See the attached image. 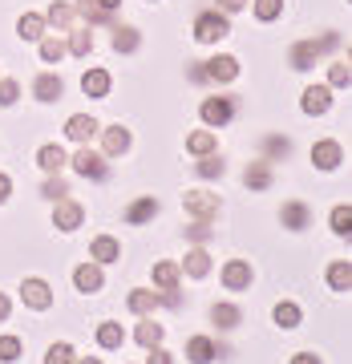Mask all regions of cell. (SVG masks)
<instances>
[{"label":"cell","instance_id":"6da1fadb","mask_svg":"<svg viewBox=\"0 0 352 364\" xmlns=\"http://www.w3.org/2000/svg\"><path fill=\"white\" fill-rule=\"evenodd\" d=\"M336 45H340V37H336V33H324L320 41H316V37H312V41H300L296 49L287 53V61H292V69H300V73H304V69H312V65H316V57H324V53H332Z\"/></svg>","mask_w":352,"mask_h":364},{"label":"cell","instance_id":"7a4b0ae2","mask_svg":"<svg viewBox=\"0 0 352 364\" xmlns=\"http://www.w3.org/2000/svg\"><path fill=\"white\" fill-rule=\"evenodd\" d=\"M227 33H231V21H227V13H219V9L198 13V21H195V41H198V45H219Z\"/></svg>","mask_w":352,"mask_h":364},{"label":"cell","instance_id":"3957f363","mask_svg":"<svg viewBox=\"0 0 352 364\" xmlns=\"http://www.w3.org/2000/svg\"><path fill=\"white\" fill-rule=\"evenodd\" d=\"M183 210L191 215V219L210 223V219H219L223 203H219V195H210V191H186V195H183Z\"/></svg>","mask_w":352,"mask_h":364},{"label":"cell","instance_id":"277c9868","mask_svg":"<svg viewBox=\"0 0 352 364\" xmlns=\"http://www.w3.org/2000/svg\"><path fill=\"white\" fill-rule=\"evenodd\" d=\"M21 299H25V308H33V312H49L53 308V287L45 284V279H37V275H28L25 284H21Z\"/></svg>","mask_w":352,"mask_h":364},{"label":"cell","instance_id":"5b68a950","mask_svg":"<svg viewBox=\"0 0 352 364\" xmlns=\"http://www.w3.org/2000/svg\"><path fill=\"white\" fill-rule=\"evenodd\" d=\"M198 114H203V122H207L210 130H223V126L235 117V97H207Z\"/></svg>","mask_w":352,"mask_h":364},{"label":"cell","instance_id":"8992f818","mask_svg":"<svg viewBox=\"0 0 352 364\" xmlns=\"http://www.w3.org/2000/svg\"><path fill=\"white\" fill-rule=\"evenodd\" d=\"M81 223H85V207L73 203V198H57V207H53V227H57V231H78Z\"/></svg>","mask_w":352,"mask_h":364},{"label":"cell","instance_id":"52a82bcc","mask_svg":"<svg viewBox=\"0 0 352 364\" xmlns=\"http://www.w3.org/2000/svg\"><path fill=\"white\" fill-rule=\"evenodd\" d=\"M251 279H255V272H251L247 259H227L223 263V287H227V291H247Z\"/></svg>","mask_w":352,"mask_h":364},{"label":"cell","instance_id":"ba28073f","mask_svg":"<svg viewBox=\"0 0 352 364\" xmlns=\"http://www.w3.org/2000/svg\"><path fill=\"white\" fill-rule=\"evenodd\" d=\"M69 166L78 170L81 178H105V158H102V154H93L90 146H81L78 154L69 158Z\"/></svg>","mask_w":352,"mask_h":364},{"label":"cell","instance_id":"9c48e42d","mask_svg":"<svg viewBox=\"0 0 352 364\" xmlns=\"http://www.w3.org/2000/svg\"><path fill=\"white\" fill-rule=\"evenodd\" d=\"M300 109L308 117H320V114H328L332 109V90L328 85H308L304 90V102H300Z\"/></svg>","mask_w":352,"mask_h":364},{"label":"cell","instance_id":"30bf717a","mask_svg":"<svg viewBox=\"0 0 352 364\" xmlns=\"http://www.w3.org/2000/svg\"><path fill=\"white\" fill-rule=\"evenodd\" d=\"M73 287L93 296V291H102L105 287V275H102V263H81L78 272H73Z\"/></svg>","mask_w":352,"mask_h":364},{"label":"cell","instance_id":"8fae6325","mask_svg":"<svg viewBox=\"0 0 352 364\" xmlns=\"http://www.w3.org/2000/svg\"><path fill=\"white\" fill-rule=\"evenodd\" d=\"M203 69H207V81H235L239 77V61H235L231 53H219V57L203 61Z\"/></svg>","mask_w":352,"mask_h":364},{"label":"cell","instance_id":"7c38bea8","mask_svg":"<svg viewBox=\"0 0 352 364\" xmlns=\"http://www.w3.org/2000/svg\"><path fill=\"white\" fill-rule=\"evenodd\" d=\"M312 162L320 170H336L340 162H344V150H340V142H332V138H324V142L312 146Z\"/></svg>","mask_w":352,"mask_h":364},{"label":"cell","instance_id":"4fadbf2b","mask_svg":"<svg viewBox=\"0 0 352 364\" xmlns=\"http://www.w3.org/2000/svg\"><path fill=\"white\" fill-rule=\"evenodd\" d=\"M90 259L93 263H117L122 259V243H117L114 235H97L90 243Z\"/></svg>","mask_w":352,"mask_h":364},{"label":"cell","instance_id":"5bb4252c","mask_svg":"<svg viewBox=\"0 0 352 364\" xmlns=\"http://www.w3.org/2000/svg\"><path fill=\"white\" fill-rule=\"evenodd\" d=\"M61 93H65V81L57 77V73H41L33 81V97L37 102H61Z\"/></svg>","mask_w":352,"mask_h":364},{"label":"cell","instance_id":"9a60e30c","mask_svg":"<svg viewBox=\"0 0 352 364\" xmlns=\"http://www.w3.org/2000/svg\"><path fill=\"white\" fill-rule=\"evenodd\" d=\"M130 130H126V126H105L102 130V146H105V154L110 158H117V154H126V150H130Z\"/></svg>","mask_w":352,"mask_h":364},{"label":"cell","instance_id":"2e32d148","mask_svg":"<svg viewBox=\"0 0 352 364\" xmlns=\"http://www.w3.org/2000/svg\"><path fill=\"white\" fill-rule=\"evenodd\" d=\"M37 166L45 170V174H61V166H69V154L57 142H49V146L37 150Z\"/></svg>","mask_w":352,"mask_h":364},{"label":"cell","instance_id":"e0dca14e","mask_svg":"<svg viewBox=\"0 0 352 364\" xmlns=\"http://www.w3.org/2000/svg\"><path fill=\"white\" fill-rule=\"evenodd\" d=\"M308 219H312V210L304 207L300 198L284 203V210H279V223H284L287 231H304V227H308Z\"/></svg>","mask_w":352,"mask_h":364},{"label":"cell","instance_id":"ac0fdd59","mask_svg":"<svg viewBox=\"0 0 352 364\" xmlns=\"http://www.w3.org/2000/svg\"><path fill=\"white\" fill-rule=\"evenodd\" d=\"M110 85H114V81H110L105 69H85V73H81V93H85V97H105Z\"/></svg>","mask_w":352,"mask_h":364},{"label":"cell","instance_id":"d6986e66","mask_svg":"<svg viewBox=\"0 0 352 364\" xmlns=\"http://www.w3.org/2000/svg\"><path fill=\"white\" fill-rule=\"evenodd\" d=\"M97 130H102V126H97V122H93L90 114H73V117L65 122V134L73 138V142H81V146L90 142V138H93Z\"/></svg>","mask_w":352,"mask_h":364},{"label":"cell","instance_id":"ffe728a7","mask_svg":"<svg viewBox=\"0 0 352 364\" xmlns=\"http://www.w3.org/2000/svg\"><path fill=\"white\" fill-rule=\"evenodd\" d=\"M186 356H191V364H210L219 356V348H215L210 336H191L186 340Z\"/></svg>","mask_w":352,"mask_h":364},{"label":"cell","instance_id":"44dd1931","mask_svg":"<svg viewBox=\"0 0 352 364\" xmlns=\"http://www.w3.org/2000/svg\"><path fill=\"white\" fill-rule=\"evenodd\" d=\"M154 215H158V198L154 195H146V198H138V203L126 207V223H130V227H142V223H150Z\"/></svg>","mask_w":352,"mask_h":364},{"label":"cell","instance_id":"7402d4cb","mask_svg":"<svg viewBox=\"0 0 352 364\" xmlns=\"http://www.w3.org/2000/svg\"><path fill=\"white\" fill-rule=\"evenodd\" d=\"M73 13H81L85 25H114V13H105L97 0H78V4H73Z\"/></svg>","mask_w":352,"mask_h":364},{"label":"cell","instance_id":"603a6c76","mask_svg":"<svg viewBox=\"0 0 352 364\" xmlns=\"http://www.w3.org/2000/svg\"><path fill=\"white\" fill-rule=\"evenodd\" d=\"M126 304H130L134 316H150L158 308V291H150V287H134L130 296H126Z\"/></svg>","mask_w":352,"mask_h":364},{"label":"cell","instance_id":"cb8c5ba5","mask_svg":"<svg viewBox=\"0 0 352 364\" xmlns=\"http://www.w3.org/2000/svg\"><path fill=\"white\" fill-rule=\"evenodd\" d=\"M210 324H219L223 332H231V328L243 324V312H239L235 304H215V308H210Z\"/></svg>","mask_w":352,"mask_h":364},{"label":"cell","instance_id":"d4e9b609","mask_svg":"<svg viewBox=\"0 0 352 364\" xmlns=\"http://www.w3.org/2000/svg\"><path fill=\"white\" fill-rule=\"evenodd\" d=\"M183 272L191 275V279H203V275H210V255L203 247H191L183 259Z\"/></svg>","mask_w":352,"mask_h":364},{"label":"cell","instance_id":"484cf974","mask_svg":"<svg viewBox=\"0 0 352 364\" xmlns=\"http://www.w3.org/2000/svg\"><path fill=\"white\" fill-rule=\"evenodd\" d=\"M243 182H247L251 191H267V186H272V162H251L247 170H243Z\"/></svg>","mask_w":352,"mask_h":364},{"label":"cell","instance_id":"4316f807","mask_svg":"<svg viewBox=\"0 0 352 364\" xmlns=\"http://www.w3.org/2000/svg\"><path fill=\"white\" fill-rule=\"evenodd\" d=\"M16 37H21V41H41V37H45V16H41V13H25L21 21H16Z\"/></svg>","mask_w":352,"mask_h":364},{"label":"cell","instance_id":"83f0119b","mask_svg":"<svg viewBox=\"0 0 352 364\" xmlns=\"http://www.w3.org/2000/svg\"><path fill=\"white\" fill-rule=\"evenodd\" d=\"M272 320H275L279 328H300L304 312H300V304H292V299H279V304H275V312H272Z\"/></svg>","mask_w":352,"mask_h":364},{"label":"cell","instance_id":"f1b7e54d","mask_svg":"<svg viewBox=\"0 0 352 364\" xmlns=\"http://www.w3.org/2000/svg\"><path fill=\"white\" fill-rule=\"evenodd\" d=\"M287 154H292V138H284V134H267L263 138V162H279Z\"/></svg>","mask_w":352,"mask_h":364},{"label":"cell","instance_id":"f546056e","mask_svg":"<svg viewBox=\"0 0 352 364\" xmlns=\"http://www.w3.org/2000/svg\"><path fill=\"white\" fill-rule=\"evenodd\" d=\"M178 275H183L178 263H170V259L154 263V284L162 287V291H174V287H178Z\"/></svg>","mask_w":352,"mask_h":364},{"label":"cell","instance_id":"4dcf8cb0","mask_svg":"<svg viewBox=\"0 0 352 364\" xmlns=\"http://www.w3.org/2000/svg\"><path fill=\"white\" fill-rule=\"evenodd\" d=\"M97 344H102L105 352H114L126 344V332H122V324H114V320H105V324H97Z\"/></svg>","mask_w":352,"mask_h":364},{"label":"cell","instance_id":"1f68e13d","mask_svg":"<svg viewBox=\"0 0 352 364\" xmlns=\"http://www.w3.org/2000/svg\"><path fill=\"white\" fill-rule=\"evenodd\" d=\"M328 287H332V291H340V296L352 287V267H348V259H336L332 267H328Z\"/></svg>","mask_w":352,"mask_h":364},{"label":"cell","instance_id":"d6a6232c","mask_svg":"<svg viewBox=\"0 0 352 364\" xmlns=\"http://www.w3.org/2000/svg\"><path fill=\"white\" fill-rule=\"evenodd\" d=\"M73 4H65V0H53L49 13H45V25H57V28H73Z\"/></svg>","mask_w":352,"mask_h":364},{"label":"cell","instance_id":"836d02e7","mask_svg":"<svg viewBox=\"0 0 352 364\" xmlns=\"http://www.w3.org/2000/svg\"><path fill=\"white\" fill-rule=\"evenodd\" d=\"M215 146H219V138H215V130H195L191 138H186V150L191 154H215Z\"/></svg>","mask_w":352,"mask_h":364},{"label":"cell","instance_id":"e575fe53","mask_svg":"<svg viewBox=\"0 0 352 364\" xmlns=\"http://www.w3.org/2000/svg\"><path fill=\"white\" fill-rule=\"evenodd\" d=\"M195 170H198V178H223V174H227V162H223L219 154H203Z\"/></svg>","mask_w":352,"mask_h":364},{"label":"cell","instance_id":"d590c367","mask_svg":"<svg viewBox=\"0 0 352 364\" xmlns=\"http://www.w3.org/2000/svg\"><path fill=\"white\" fill-rule=\"evenodd\" d=\"M61 57H65V41L61 37H41V61H45V65H57Z\"/></svg>","mask_w":352,"mask_h":364},{"label":"cell","instance_id":"8d00e7d4","mask_svg":"<svg viewBox=\"0 0 352 364\" xmlns=\"http://www.w3.org/2000/svg\"><path fill=\"white\" fill-rule=\"evenodd\" d=\"M90 49H93V33H90V28H78V33H69L65 53H73V57H90Z\"/></svg>","mask_w":352,"mask_h":364},{"label":"cell","instance_id":"74e56055","mask_svg":"<svg viewBox=\"0 0 352 364\" xmlns=\"http://www.w3.org/2000/svg\"><path fill=\"white\" fill-rule=\"evenodd\" d=\"M138 45H142L138 28H114V49H117V53H134Z\"/></svg>","mask_w":352,"mask_h":364},{"label":"cell","instance_id":"f35d334b","mask_svg":"<svg viewBox=\"0 0 352 364\" xmlns=\"http://www.w3.org/2000/svg\"><path fill=\"white\" fill-rule=\"evenodd\" d=\"M138 344L142 348H154V344H162V324H154V320H146V324H138Z\"/></svg>","mask_w":352,"mask_h":364},{"label":"cell","instance_id":"ab89813d","mask_svg":"<svg viewBox=\"0 0 352 364\" xmlns=\"http://www.w3.org/2000/svg\"><path fill=\"white\" fill-rule=\"evenodd\" d=\"M332 235H348L352 231V210L344 207V203H340V207H332Z\"/></svg>","mask_w":352,"mask_h":364},{"label":"cell","instance_id":"60d3db41","mask_svg":"<svg viewBox=\"0 0 352 364\" xmlns=\"http://www.w3.org/2000/svg\"><path fill=\"white\" fill-rule=\"evenodd\" d=\"M348 81H352V69L344 61H332V69H328V90H344Z\"/></svg>","mask_w":352,"mask_h":364},{"label":"cell","instance_id":"b9f144b4","mask_svg":"<svg viewBox=\"0 0 352 364\" xmlns=\"http://www.w3.org/2000/svg\"><path fill=\"white\" fill-rule=\"evenodd\" d=\"M21 360V336H0V364Z\"/></svg>","mask_w":352,"mask_h":364},{"label":"cell","instance_id":"7bdbcfd3","mask_svg":"<svg viewBox=\"0 0 352 364\" xmlns=\"http://www.w3.org/2000/svg\"><path fill=\"white\" fill-rule=\"evenodd\" d=\"M279 13H284V0H255V16H260L263 25H267V21H275Z\"/></svg>","mask_w":352,"mask_h":364},{"label":"cell","instance_id":"ee69618b","mask_svg":"<svg viewBox=\"0 0 352 364\" xmlns=\"http://www.w3.org/2000/svg\"><path fill=\"white\" fill-rule=\"evenodd\" d=\"M78 356H73V348L69 344H53L49 352H45V364H73Z\"/></svg>","mask_w":352,"mask_h":364},{"label":"cell","instance_id":"f6af8a7d","mask_svg":"<svg viewBox=\"0 0 352 364\" xmlns=\"http://www.w3.org/2000/svg\"><path fill=\"white\" fill-rule=\"evenodd\" d=\"M41 195L45 198H53V203H57V198H65L69 195V186L61 178H57V174H49V182H45V186H41Z\"/></svg>","mask_w":352,"mask_h":364},{"label":"cell","instance_id":"bcb514c9","mask_svg":"<svg viewBox=\"0 0 352 364\" xmlns=\"http://www.w3.org/2000/svg\"><path fill=\"white\" fill-rule=\"evenodd\" d=\"M16 97H21V85L13 77H0V105H13Z\"/></svg>","mask_w":352,"mask_h":364},{"label":"cell","instance_id":"7dc6e473","mask_svg":"<svg viewBox=\"0 0 352 364\" xmlns=\"http://www.w3.org/2000/svg\"><path fill=\"white\" fill-rule=\"evenodd\" d=\"M186 235H191V239H195V243H207V239H210V223L195 219V227H186Z\"/></svg>","mask_w":352,"mask_h":364},{"label":"cell","instance_id":"c3c4849f","mask_svg":"<svg viewBox=\"0 0 352 364\" xmlns=\"http://www.w3.org/2000/svg\"><path fill=\"white\" fill-rule=\"evenodd\" d=\"M146 364H174V360H170L166 348H158V344H154V348H150V356H146Z\"/></svg>","mask_w":352,"mask_h":364},{"label":"cell","instance_id":"681fc988","mask_svg":"<svg viewBox=\"0 0 352 364\" xmlns=\"http://www.w3.org/2000/svg\"><path fill=\"white\" fill-rule=\"evenodd\" d=\"M243 9H247V0H219V13H243Z\"/></svg>","mask_w":352,"mask_h":364},{"label":"cell","instance_id":"f907efd6","mask_svg":"<svg viewBox=\"0 0 352 364\" xmlns=\"http://www.w3.org/2000/svg\"><path fill=\"white\" fill-rule=\"evenodd\" d=\"M9 195H13V178L0 174V203H9Z\"/></svg>","mask_w":352,"mask_h":364},{"label":"cell","instance_id":"816d5d0a","mask_svg":"<svg viewBox=\"0 0 352 364\" xmlns=\"http://www.w3.org/2000/svg\"><path fill=\"white\" fill-rule=\"evenodd\" d=\"M292 364H320V356H316V352H296Z\"/></svg>","mask_w":352,"mask_h":364},{"label":"cell","instance_id":"f5cc1de1","mask_svg":"<svg viewBox=\"0 0 352 364\" xmlns=\"http://www.w3.org/2000/svg\"><path fill=\"white\" fill-rule=\"evenodd\" d=\"M4 320H9V296L0 291V324H4Z\"/></svg>","mask_w":352,"mask_h":364},{"label":"cell","instance_id":"db71d44e","mask_svg":"<svg viewBox=\"0 0 352 364\" xmlns=\"http://www.w3.org/2000/svg\"><path fill=\"white\" fill-rule=\"evenodd\" d=\"M97 4H102L105 13H117V9H122V0H97Z\"/></svg>","mask_w":352,"mask_h":364},{"label":"cell","instance_id":"11a10c76","mask_svg":"<svg viewBox=\"0 0 352 364\" xmlns=\"http://www.w3.org/2000/svg\"><path fill=\"white\" fill-rule=\"evenodd\" d=\"M73 364H102L97 356H85V360H73Z\"/></svg>","mask_w":352,"mask_h":364}]
</instances>
